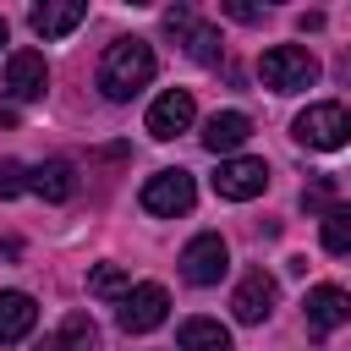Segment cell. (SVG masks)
Wrapping results in <instances>:
<instances>
[{"instance_id": "cell-1", "label": "cell", "mask_w": 351, "mask_h": 351, "mask_svg": "<svg viewBox=\"0 0 351 351\" xmlns=\"http://www.w3.org/2000/svg\"><path fill=\"white\" fill-rule=\"evenodd\" d=\"M154 49H148V38H115L110 49H104V60H99V88H104V99H132L137 88H148L154 82Z\"/></svg>"}, {"instance_id": "cell-2", "label": "cell", "mask_w": 351, "mask_h": 351, "mask_svg": "<svg viewBox=\"0 0 351 351\" xmlns=\"http://www.w3.org/2000/svg\"><path fill=\"white\" fill-rule=\"evenodd\" d=\"M258 77H263L274 93H296V88H313V82H318V60H313L302 44H274V49H263Z\"/></svg>"}, {"instance_id": "cell-3", "label": "cell", "mask_w": 351, "mask_h": 351, "mask_svg": "<svg viewBox=\"0 0 351 351\" xmlns=\"http://www.w3.org/2000/svg\"><path fill=\"white\" fill-rule=\"evenodd\" d=\"M296 143L329 154V148H346L351 143V110L346 104H307L296 115Z\"/></svg>"}, {"instance_id": "cell-4", "label": "cell", "mask_w": 351, "mask_h": 351, "mask_svg": "<svg viewBox=\"0 0 351 351\" xmlns=\"http://www.w3.org/2000/svg\"><path fill=\"white\" fill-rule=\"evenodd\" d=\"M225 269H230V247H225V236L203 230V236H192V241L181 247V280H186V285H219Z\"/></svg>"}, {"instance_id": "cell-5", "label": "cell", "mask_w": 351, "mask_h": 351, "mask_svg": "<svg viewBox=\"0 0 351 351\" xmlns=\"http://www.w3.org/2000/svg\"><path fill=\"white\" fill-rule=\"evenodd\" d=\"M192 203H197V186H192L186 170H159V176L143 181V208L159 214V219H176V214H186Z\"/></svg>"}, {"instance_id": "cell-6", "label": "cell", "mask_w": 351, "mask_h": 351, "mask_svg": "<svg viewBox=\"0 0 351 351\" xmlns=\"http://www.w3.org/2000/svg\"><path fill=\"white\" fill-rule=\"evenodd\" d=\"M263 186H269V165L263 159H219V170H214V192L225 203H252Z\"/></svg>"}, {"instance_id": "cell-7", "label": "cell", "mask_w": 351, "mask_h": 351, "mask_svg": "<svg viewBox=\"0 0 351 351\" xmlns=\"http://www.w3.org/2000/svg\"><path fill=\"white\" fill-rule=\"evenodd\" d=\"M165 313H170V291L165 285H132V296L121 302V329L126 335H148V329H159L165 324Z\"/></svg>"}, {"instance_id": "cell-8", "label": "cell", "mask_w": 351, "mask_h": 351, "mask_svg": "<svg viewBox=\"0 0 351 351\" xmlns=\"http://www.w3.org/2000/svg\"><path fill=\"white\" fill-rule=\"evenodd\" d=\"M192 115H197L192 93H186V88H165V93L148 104V132H154L159 143H170L176 132H186V126H192Z\"/></svg>"}, {"instance_id": "cell-9", "label": "cell", "mask_w": 351, "mask_h": 351, "mask_svg": "<svg viewBox=\"0 0 351 351\" xmlns=\"http://www.w3.org/2000/svg\"><path fill=\"white\" fill-rule=\"evenodd\" d=\"M302 313H307V329H340V324H351V296L340 291V285H313L307 291V302H302Z\"/></svg>"}, {"instance_id": "cell-10", "label": "cell", "mask_w": 351, "mask_h": 351, "mask_svg": "<svg viewBox=\"0 0 351 351\" xmlns=\"http://www.w3.org/2000/svg\"><path fill=\"white\" fill-rule=\"evenodd\" d=\"M165 27L186 38V55H192V60H203V66H214V60H219V33H214L208 22H192V11H186V5L165 11Z\"/></svg>"}, {"instance_id": "cell-11", "label": "cell", "mask_w": 351, "mask_h": 351, "mask_svg": "<svg viewBox=\"0 0 351 351\" xmlns=\"http://www.w3.org/2000/svg\"><path fill=\"white\" fill-rule=\"evenodd\" d=\"M5 88H11L16 99H44V88H49L44 55H38V49H16V55L5 60Z\"/></svg>"}, {"instance_id": "cell-12", "label": "cell", "mask_w": 351, "mask_h": 351, "mask_svg": "<svg viewBox=\"0 0 351 351\" xmlns=\"http://www.w3.org/2000/svg\"><path fill=\"white\" fill-rule=\"evenodd\" d=\"M230 313H236L241 324H263V318L274 313V280H269L263 269H252V274L236 285V296H230Z\"/></svg>"}, {"instance_id": "cell-13", "label": "cell", "mask_w": 351, "mask_h": 351, "mask_svg": "<svg viewBox=\"0 0 351 351\" xmlns=\"http://www.w3.org/2000/svg\"><path fill=\"white\" fill-rule=\"evenodd\" d=\"M82 16H88L82 0H44V5L27 11V22H33L38 38H66L71 27H82Z\"/></svg>"}, {"instance_id": "cell-14", "label": "cell", "mask_w": 351, "mask_h": 351, "mask_svg": "<svg viewBox=\"0 0 351 351\" xmlns=\"http://www.w3.org/2000/svg\"><path fill=\"white\" fill-rule=\"evenodd\" d=\"M38 324V302L27 291H0V346H16L27 340Z\"/></svg>"}, {"instance_id": "cell-15", "label": "cell", "mask_w": 351, "mask_h": 351, "mask_svg": "<svg viewBox=\"0 0 351 351\" xmlns=\"http://www.w3.org/2000/svg\"><path fill=\"white\" fill-rule=\"evenodd\" d=\"M252 137V121L241 115V110H214L208 121H203V148L208 154H230V148H241Z\"/></svg>"}, {"instance_id": "cell-16", "label": "cell", "mask_w": 351, "mask_h": 351, "mask_svg": "<svg viewBox=\"0 0 351 351\" xmlns=\"http://www.w3.org/2000/svg\"><path fill=\"white\" fill-rule=\"evenodd\" d=\"M27 186H33L44 203H66V197L77 192V170H71L66 159H44V165L27 176Z\"/></svg>"}, {"instance_id": "cell-17", "label": "cell", "mask_w": 351, "mask_h": 351, "mask_svg": "<svg viewBox=\"0 0 351 351\" xmlns=\"http://www.w3.org/2000/svg\"><path fill=\"white\" fill-rule=\"evenodd\" d=\"M176 340H181V351H230V329L219 318H186Z\"/></svg>"}, {"instance_id": "cell-18", "label": "cell", "mask_w": 351, "mask_h": 351, "mask_svg": "<svg viewBox=\"0 0 351 351\" xmlns=\"http://www.w3.org/2000/svg\"><path fill=\"white\" fill-rule=\"evenodd\" d=\"M55 346H60V351H99V329H93V318H88V313H66Z\"/></svg>"}, {"instance_id": "cell-19", "label": "cell", "mask_w": 351, "mask_h": 351, "mask_svg": "<svg viewBox=\"0 0 351 351\" xmlns=\"http://www.w3.org/2000/svg\"><path fill=\"white\" fill-rule=\"evenodd\" d=\"M88 291H93V296H104V302H115V296L126 302V296H132V285H126V269H121V263H99V269L88 274Z\"/></svg>"}, {"instance_id": "cell-20", "label": "cell", "mask_w": 351, "mask_h": 351, "mask_svg": "<svg viewBox=\"0 0 351 351\" xmlns=\"http://www.w3.org/2000/svg\"><path fill=\"white\" fill-rule=\"evenodd\" d=\"M324 252H351V203L324 214Z\"/></svg>"}, {"instance_id": "cell-21", "label": "cell", "mask_w": 351, "mask_h": 351, "mask_svg": "<svg viewBox=\"0 0 351 351\" xmlns=\"http://www.w3.org/2000/svg\"><path fill=\"white\" fill-rule=\"evenodd\" d=\"M27 186V176H22V165L16 159H0V197H16Z\"/></svg>"}, {"instance_id": "cell-22", "label": "cell", "mask_w": 351, "mask_h": 351, "mask_svg": "<svg viewBox=\"0 0 351 351\" xmlns=\"http://www.w3.org/2000/svg\"><path fill=\"white\" fill-rule=\"evenodd\" d=\"M225 11H230L236 22H263V11H258V5H247V0H225Z\"/></svg>"}, {"instance_id": "cell-23", "label": "cell", "mask_w": 351, "mask_h": 351, "mask_svg": "<svg viewBox=\"0 0 351 351\" xmlns=\"http://www.w3.org/2000/svg\"><path fill=\"white\" fill-rule=\"evenodd\" d=\"M296 27H302V33H318V27H324V16H318V11H302V16H296Z\"/></svg>"}, {"instance_id": "cell-24", "label": "cell", "mask_w": 351, "mask_h": 351, "mask_svg": "<svg viewBox=\"0 0 351 351\" xmlns=\"http://www.w3.org/2000/svg\"><path fill=\"white\" fill-rule=\"evenodd\" d=\"M0 44H5V16H0Z\"/></svg>"}]
</instances>
